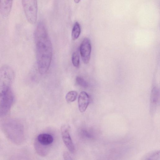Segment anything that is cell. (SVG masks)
Here are the masks:
<instances>
[{
  "label": "cell",
  "mask_w": 160,
  "mask_h": 160,
  "mask_svg": "<svg viewBox=\"0 0 160 160\" xmlns=\"http://www.w3.org/2000/svg\"><path fill=\"white\" fill-rule=\"evenodd\" d=\"M36 44V59L38 71L41 74L45 73L51 64L52 48L51 40L45 24L39 22L34 33Z\"/></svg>",
  "instance_id": "1"
},
{
  "label": "cell",
  "mask_w": 160,
  "mask_h": 160,
  "mask_svg": "<svg viewBox=\"0 0 160 160\" xmlns=\"http://www.w3.org/2000/svg\"><path fill=\"white\" fill-rule=\"evenodd\" d=\"M1 128L6 137L12 142L21 144L25 139L24 126L19 120L9 118L2 123Z\"/></svg>",
  "instance_id": "2"
},
{
  "label": "cell",
  "mask_w": 160,
  "mask_h": 160,
  "mask_svg": "<svg viewBox=\"0 0 160 160\" xmlns=\"http://www.w3.org/2000/svg\"><path fill=\"white\" fill-rule=\"evenodd\" d=\"M14 100L12 86H0V117L5 116L8 113Z\"/></svg>",
  "instance_id": "3"
},
{
  "label": "cell",
  "mask_w": 160,
  "mask_h": 160,
  "mask_svg": "<svg viewBox=\"0 0 160 160\" xmlns=\"http://www.w3.org/2000/svg\"><path fill=\"white\" fill-rule=\"evenodd\" d=\"M22 5L26 18L31 23L37 21L38 0H22Z\"/></svg>",
  "instance_id": "4"
},
{
  "label": "cell",
  "mask_w": 160,
  "mask_h": 160,
  "mask_svg": "<svg viewBox=\"0 0 160 160\" xmlns=\"http://www.w3.org/2000/svg\"><path fill=\"white\" fill-rule=\"evenodd\" d=\"M70 127L67 124H64L61 127V135L63 141L65 146L71 153H74L75 148L70 134Z\"/></svg>",
  "instance_id": "5"
},
{
  "label": "cell",
  "mask_w": 160,
  "mask_h": 160,
  "mask_svg": "<svg viewBox=\"0 0 160 160\" xmlns=\"http://www.w3.org/2000/svg\"><path fill=\"white\" fill-rule=\"evenodd\" d=\"M91 45L90 40L85 38L80 46V52L83 62L88 63L90 60L91 52Z\"/></svg>",
  "instance_id": "6"
},
{
  "label": "cell",
  "mask_w": 160,
  "mask_h": 160,
  "mask_svg": "<svg viewBox=\"0 0 160 160\" xmlns=\"http://www.w3.org/2000/svg\"><path fill=\"white\" fill-rule=\"evenodd\" d=\"M90 101L89 95L86 92L82 91L79 94L78 103L80 111L82 112L85 111L87 108Z\"/></svg>",
  "instance_id": "7"
},
{
  "label": "cell",
  "mask_w": 160,
  "mask_h": 160,
  "mask_svg": "<svg viewBox=\"0 0 160 160\" xmlns=\"http://www.w3.org/2000/svg\"><path fill=\"white\" fill-rule=\"evenodd\" d=\"M13 0H0V13L8 16L11 10Z\"/></svg>",
  "instance_id": "8"
},
{
  "label": "cell",
  "mask_w": 160,
  "mask_h": 160,
  "mask_svg": "<svg viewBox=\"0 0 160 160\" xmlns=\"http://www.w3.org/2000/svg\"><path fill=\"white\" fill-rule=\"evenodd\" d=\"M36 140L40 143L46 146L51 144L53 141L52 136L48 133L39 134Z\"/></svg>",
  "instance_id": "9"
},
{
  "label": "cell",
  "mask_w": 160,
  "mask_h": 160,
  "mask_svg": "<svg viewBox=\"0 0 160 160\" xmlns=\"http://www.w3.org/2000/svg\"><path fill=\"white\" fill-rule=\"evenodd\" d=\"M47 146L43 145L39 143L36 140L34 142V147L37 153L40 155L44 156L48 153Z\"/></svg>",
  "instance_id": "10"
},
{
  "label": "cell",
  "mask_w": 160,
  "mask_h": 160,
  "mask_svg": "<svg viewBox=\"0 0 160 160\" xmlns=\"http://www.w3.org/2000/svg\"><path fill=\"white\" fill-rule=\"evenodd\" d=\"M81 33V28L79 23L76 22L73 26L72 32V38L73 40L77 39Z\"/></svg>",
  "instance_id": "11"
},
{
  "label": "cell",
  "mask_w": 160,
  "mask_h": 160,
  "mask_svg": "<svg viewBox=\"0 0 160 160\" xmlns=\"http://www.w3.org/2000/svg\"><path fill=\"white\" fill-rule=\"evenodd\" d=\"M78 96L77 92L75 91L68 92L66 96V99L68 102H72L75 101Z\"/></svg>",
  "instance_id": "12"
},
{
  "label": "cell",
  "mask_w": 160,
  "mask_h": 160,
  "mask_svg": "<svg viewBox=\"0 0 160 160\" xmlns=\"http://www.w3.org/2000/svg\"><path fill=\"white\" fill-rule=\"evenodd\" d=\"M72 62L73 65L76 67H79L80 65L79 56L76 52H74L72 56Z\"/></svg>",
  "instance_id": "13"
},
{
  "label": "cell",
  "mask_w": 160,
  "mask_h": 160,
  "mask_svg": "<svg viewBox=\"0 0 160 160\" xmlns=\"http://www.w3.org/2000/svg\"><path fill=\"white\" fill-rule=\"evenodd\" d=\"M76 80L77 83L81 87L86 88L88 86L87 82L81 77H77Z\"/></svg>",
  "instance_id": "14"
},
{
  "label": "cell",
  "mask_w": 160,
  "mask_h": 160,
  "mask_svg": "<svg viewBox=\"0 0 160 160\" xmlns=\"http://www.w3.org/2000/svg\"><path fill=\"white\" fill-rule=\"evenodd\" d=\"M74 2L76 3H78L81 0H74Z\"/></svg>",
  "instance_id": "15"
}]
</instances>
